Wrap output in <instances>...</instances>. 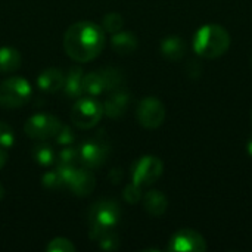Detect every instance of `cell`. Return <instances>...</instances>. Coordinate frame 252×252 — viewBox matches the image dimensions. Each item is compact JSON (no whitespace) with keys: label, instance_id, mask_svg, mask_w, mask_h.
I'll return each mask as SVG.
<instances>
[{"label":"cell","instance_id":"obj_22","mask_svg":"<svg viewBox=\"0 0 252 252\" xmlns=\"http://www.w3.org/2000/svg\"><path fill=\"white\" fill-rule=\"evenodd\" d=\"M92 241H96L99 244V247L103 251H115L120 247V238L114 230H105L100 232L97 236H94Z\"/></svg>","mask_w":252,"mask_h":252},{"label":"cell","instance_id":"obj_33","mask_svg":"<svg viewBox=\"0 0 252 252\" xmlns=\"http://www.w3.org/2000/svg\"><path fill=\"white\" fill-rule=\"evenodd\" d=\"M4 198V188H3V185H0V201Z\"/></svg>","mask_w":252,"mask_h":252},{"label":"cell","instance_id":"obj_9","mask_svg":"<svg viewBox=\"0 0 252 252\" xmlns=\"http://www.w3.org/2000/svg\"><path fill=\"white\" fill-rule=\"evenodd\" d=\"M136 115L142 127L154 130V128H158L164 123L165 106L158 97L148 96L139 102Z\"/></svg>","mask_w":252,"mask_h":252},{"label":"cell","instance_id":"obj_11","mask_svg":"<svg viewBox=\"0 0 252 252\" xmlns=\"http://www.w3.org/2000/svg\"><path fill=\"white\" fill-rule=\"evenodd\" d=\"M96 188V177L89 168H75L72 177L69 179L66 189L71 190L78 198H86L90 193H93Z\"/></svg>","mask_w":252,"mask_h":252},{"label":"cell","instance_id":"obj_27","mask_svg":"<svg viewBox=\"0 0 252 252\" xmlns=\"http://www.w3.org/2000/svg\"><path fill=\"white\" fill-rule=\"evenodd\" d=\"M123 198L126 202L128 204H137L142 198H143V193H142V186L136 185V183H128L124 190H123Z\"/></svg>","mask_w":252,"mask_h":252},{"label":"cell","instance_id":"obj_3","mask_svg":"<svg viewBox=\"0 0 252 252\" xmlns=\"http://www.w3.org/2000/svg\"><path fill=\"white\" fill-rule=\"evenodd\" d=\"M121 217V208L114 199H99L90 205L87 213L89 238L93 239L100 232L114 230Z\"/></svg>","mask_w":252,"mask_h":252},{"label":"cell","instance_id":"obj_5","mask_svg":"<svg viewBox=\"0 0 252 252\" xmlns=\"http://www.w3.org/2000/svg\"><path fill=\"white\" fill-rule=\"evenodd\" d=\"M103 115V105L96 100L94 96H80L71 109L69 118L77 128L89 130L93 128L102 120Z\"/></svg>","mask_w":252,"mask_h":252},{"label":"cell","instance_id":"obj_31","mask_svg":"<svg viewBox=\"0 0 252 252\" xmlns=\"http://www.w3.org/2000/svg\"><path fill=\"white\" fill-rule=\"evenodd\" d=\"M6 162H7V154H6L4 148L0 146V170L6 165Z\"/></svg>","mask_w":252,"mask_h":252},{"label":"cell","instance_id":"obj_2","mask_svg":"<svg viewBox=\"0 0 252 252\" xmlns=\"http://www.w3.org/2000/svg\"><path fill=\"white\" fill-rule=\"evenodd\" d=\"M230 47V34L227 30L217 24L201 27L193 37L195 52L207 59H216L227 52Z\"/></svg>","mask_w":252,"mask_h":252},{"label":"cell","instance_id":"obj_20","mask_svg":"<svg viewBox=\"0 0 252 252\" xmlns=\"http://www.w3.org/2000/svg\"><path fill=\"white\" fill-rule=\"evenodd\" d=\"M99 71L102 74L106 92H114V90L121 89V86L124 83V75H123V72L118 68L105 66V68H100Z\"/></svg>","mask_w":252,"mask_h":252},{"label":"cell","instance_id":"obj_30","mask_svg":"<svg viewBox=\"0 0 252 252\" xmlns=\"http://www.w3.org/2000/svg\"><path fill=\"white\" fill-rule=\"evenodd\" d=\"M121 179H123V171H121V168H112L111 173H109V180H111L114 185H117L118 182H121Z\"/></svg>","mask_w":252,"mask_h":252},{"label":"cell","instance_id":"obj_19","mask_svg":"<svg viewBox=\"0 0 252 252\" xmlns=\"http://www.w3.org/2000/svg\"><path fill=\"white\" fill-rule=\"evenodd\" d=\"M83 90L89 96H100L102 93L106 92L105 83H103V78H102V74H100L99 69L84 74V78H83Z\"/></svg>","mask_w":252,"mask_h":252},{"label":"cell","instance_id":"obj_15","mask_svg":"<svg viewBox=\"0 0 252 252\" xmlns=\"http://www.w3.org/2000/svg\"><path fill=\"white\" fill-rule=\"evenodd\" d=\"M111 46L118 55H131L133 52H136V49L139 46V41H137V37L133 32H130V31H118L115 34H112Z\"/></svg>","mask_w":252,"mask_h":252},{"label":"cell","instance_id":"obj_7","mask_svg":"<svg viewBox=\"0 0 252 252\" xmlns=\"http://www.w3.org/2000/svg\"><path fill=\"white\" fill-rule=\"evenodd\" d=\"M164 164L154 155L140 157L131 167V182L145 188L154 185L162 174Z\"/></svg>","mask_w":252,"mask_h":252},{"label":"cell","instance_id":"obj_26","mask_svg":"<svg viewBox=\"0 0 252 252\" xmlns=\"http://www.w3.org/2000/svg\"><path fill=\"white\" fill-rule=\"evenodd\" d=\"M41 185L44 189H49V190H61L65 188V185L62 183L59 174L56 170H52V171H46L41 177Z\"/></svg>","mask_w":252,"mask_h":252},{"label":"cell","instance_id":"obj_18","mask_svg":"<svg viewBox=\"0 0 252 252\" xmlns=\"http://www.w3.org/2000/svg\"><path fill=\"white\" fill-rule=\"evenodd\" d=\"M185 52H186V44L183 38L179 35H170L161 41V53L164 55V58L170 61L182 59Z\"/></svg>","mask_w":252,"mask_h":252},{"label":"cell","instance_id":"obj_17","mask_svg":"<svg viewBox=\"0 0 252 252\" xmlns=\"http://www.w3.org/2000/svg\"><path fill=\"white\" fill-rule=\"evenodd\" d=\"M22 56L16 47L3 46L0 47V74H12L19 69Z\"/></svg>","mask_w":252,"mask_h":252},{"label":"cell","instance_id":"obj_10","mask_svg":"<svg viewBox=\"0 0 252 252\" xmlns=\"http://www.w3.org/2000/svg\"><path fill=\"white\" fill-rule=\"evenodd\" d=\"M168 250L176 252H202L207 250V242L201 233L192 229H182L170 239Z\"/></svg>","mask_w":252,"mask_h":252},{"label":"cell","instance_id":"obj_25","mask_svg":"<svg viewBox=\"0 0 252 252\" xmlns=\"http://www.w3.org/2000/svg\"><path fill=\"white\" fill-rule=\"evenodd\" d=\"M47 252H75L77 247L66 238H55L46 245Z\"/></svg>","mask_w":252,"mask_h":252},{"label":"cell","instance_id":"obj_21","mask_svg":"<svg viewBox=\"0 0 252 252\" xmlns=\"http://www.w3.org/2000/svg\"><path fill=\"white\" fill-rule=\"evenodd\" d=\"M32 158L41 165V167H49L56 161L55 151L50 145L47 143H37L32 148Z\"/></svg>","mask_w":252,"mask_h":252},{"label":"cell","instance_id":"obj_4","mask_svg":"<svg viewBox=\"0 0 252 252\" xmlns=\"http://www.w3.org/2000/svg\"><path fill=\"white\" fill-rule=\"evenodd\" d=\"M32 87L28 80L22 77H9L0 83V106L6 109H16L30 102Z\"/></svg>","mask_w":252,"mask_h":252},{"label":"cell","instance_id":"obj_1","mask_svg":"<svg viewBox=\"0 0 252 252\" xmlns=\"http://www.w3.org/2000/svg\"><path fill=\"white\" fill-rule=\"evenodd\" d=\"M105 43L103 28L90 21H78L69 25L63 34V50L78 63H86L97 58Z\"/></svg>","mask_w":252,"mask_h":252},{"label":"cell","instance_id":"obj_34","mask_svg":"<svg viewBox=\"0 0 252 252\" xmlns=\"http://www.w3.org/2000/svg\"><path fill=\"white\" fill-rule=\"evenodd\" d=\"M251 120H252V114H251Z\"/></svg>","mask_w":252,"mask_h":252},{"label":"cell","instance_id":"obj_29","mask_svg":"<svg viewBox=\"0 0 252 252\" xmlns=\"http://www.w3.org/2000/svg\"><path fill=\"white\" fill-rule=\"evenodd\" d=\"M53 140L61 146H69V145H72L75 142V134H74V131H72V128L69 126L62 124L59 133L56 134V137Z\"/></svg>","mask_w":252,"mask_h":252},{"label":"cell","instance_id":"obj_32","mask_svg":"<svg viewBox=\"0 0 252 252\" xmlns=\"http://www.w3.org/2000/svg\"><path fill=\"white\" fill-rule=\"evenodd\" d=\"M247 148H248V154L252 157V137L248 140V143H247Z\"/></svg>","mask_w":252,"mask_h":252},{"label":"cell","instance_id":"obj_28","mask_svg":"<svg viewBox=\"0 0 252 252\" xmlns=\"http://www.w3.org/2000/svg\"><path fill=\"white\" fill-rule=\"evenodd\" d=\"M15 143V131L13 128L4 123V121H0V146L7 149V148H12Z\"/></svg>","mask_w":252,"mask_h":252},{"label":"cell","instance_id":"obj_23","mask_svg":"<svg viewBox=\"0 0 252 252\" xmlns=\"http://www.w3.org/2000/svg\"><path fill=\"white\" fill-rule=\"evenodd\" d=\"M105 32H109V34H115L118 31H121V28L124 27V19L120 13L117 12H111V13H106L102 19V25Z\"/></svg>","mask_w":252,"mask_h":252},{"label":"cell","instance_id":"obj_14","mask_svg":"<svg viewBox=\"0 0 252 252\" xmlns=\"http://www.w3.org/2000/svg\"><path fill=\"white\" fill-rule=\"evenodd\" d=\"M83 78H84V71L81 66L75 65L69 68L68 74L65 75V83H63V92L68 97L71 99H78L83 96Z\"/></svg>","mask_w":252,"mask_h":252},{"label":"cell","instance_id":"obj_8","mask_svg":"<svg viewBox=\"0 0 252 252\" xmlns=\"http://www.w3.org/2000/svg\"><path fill=\"white\" fill-rule=\"evenodd\" d=\"M109 157V146L106 142L99 139H89L78 148V162L89 170L102 167Z\"/></svg>","mask_w":252,"mask_h":252},{"label":"cell","instance_id":"obj_12","mask_svg":"<svg viewBox=\"0 0 252 252\" xmlns=\"http://www.w3.org/2000/svg\"><path fill=\"white\" fill-rule=\"evenodd\" d=\"M130 103H131L130 93L123 90V89H118V90L111 92V94L108 96V99L102 105H103V112L106 117L120 118L127 112Z\"/></svg>","mask_w":252,"mask_h":252},{"label":"cell","instance_id":"obj_6","mask_svg":"<svg viewBox=\"0 0 252 252\" xmlns=\"http://www.w3.org/2000/svg\"><path fill=\"white\" fill-rule=\"evenodd\" d=\"M62 124L63 123L52 114H35L25 121L24 133L32 140L46 142L56 137Z\"/></svg>","mask_w":252,"mask_h":252},{"label":"cell","instance_id":"obj_24","mask_svg":"<svg viewBox=\"0 0 252 252\" xmlns=\"http://www.w3.org/2000/svg\"><path fill=\"white\" fill-rule=\"evenodd\" d=\"M56 161L58 165H75L78 162V148H74L72 145L65 146L59 151Z\"/></svg>","mask_w":252,"mask_h":252},{"label":"cell","instance_id":"obj_13","mask_svg":"<svg viewBox=\"0 0 252 252\" xmlns=\"http://www.w3.org/2000/svg\"><path fill=\"white\" fill-rule=\"evenodd\" d=\"M65 74L59 68H47L40 72L37 77V86L41 92L46 93H56L63 89Z\"/></svg>","mask_w":252,"mask_h":252},{"label":"cell","instance_id":"obj_16","mask_svg":"<svg viewBox=\"0 0 252 252\" xmlns=\"http://www.w3.org/2000/svg\"><path fill=\"white\" fill-rule=\"evenodd\" d=\"M143 208L154 217H161L168 207L167 196L159 190H149L143 195Z\"/></svg>","mask_w":252,"mask_h":252}]
</instances>
